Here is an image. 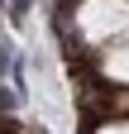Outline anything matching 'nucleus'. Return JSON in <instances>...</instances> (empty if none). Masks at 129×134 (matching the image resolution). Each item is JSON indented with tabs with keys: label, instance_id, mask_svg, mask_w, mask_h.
Segmentation results:
<instances>
[{
	"label": "nucleus",
	"instance_id": "nucleus-1",
	"mask_svg": "<svg viewBox=\"0 0 129 134\" xmlns=\"http://www.w3.org/2000/svg\"><path fill=\"white\" fill-rule=\"evenodd\" d=\"M110 134H129V125H124V129H110Z\"/></svg>",
	"mask_w": 129,
	"mask_h": 134
}]
</instances>
